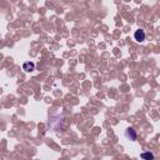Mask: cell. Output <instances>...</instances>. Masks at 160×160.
Listing matches in <instances>:
<instances>
[{
	"instance_id": "7a4b0ae2",
	"label": "cell",
	"mask_w": 160,
	"mask_h": 160,
	"mask_svg": "<svg viewBox=\"0 0 160 160\" xmlns=\"http://www.w3.org/2000/svg\"><path fill=\"white\" fill-rule=\"evenodd\" d=\"M34 69H35V65H34V63H31V62H25L24 64H23V70H25L26 73H30Z\"/></svg>"
},
{
	"instance_id": "3957f363",
	"label": "cell",
	"mask_w": 160,
	"mask_h": 160,
	"mask_svg": "<svg viewBox=\"0 0 160 160\" xmlns=\"http://www.w3.org/2000/svg\"><path fill=\"white\" fill-rule=\"evenodd\" d=\"M125 136L128 139H130V140H135L136 139V133H135V130L133 129V128H129L128 130L125 131Z\"/></svg>"
},
{
	"instance_id": "6da1fadb",
	"label": "cell",
	"mask_w": 160,
	"mask_h": 160,
	"mask_svg": "<svg viewBox=\"0 0 160 160\" xmlns=\"http://www.w3.org/2000/svg\"><path fill=\"white\" fill-rule=\"evenodd\" d=\"M145 31L144 30H142V29H138L135 31V34H134V38H135V40L136 41H139V43H142V41H144L145 40Z\"/></svg>"
},
{
	"instance_id": "277c9868",
	"label": "cell",
	"mask_w": 160,
	"mask_h": 160,
	"mask_svg": "<svg viewBox=\"0 0 160 160\" xmlns=\"http://www.w3.org/2000/svg\"><path fill=\"white\" fill-rule=\"evenodd\" d=\"M140 156H142L143 159H149V160H150V159H154V154H152L150 152H149V153H143L142 155H140Z\"/></svg>"
}]
</instances>
